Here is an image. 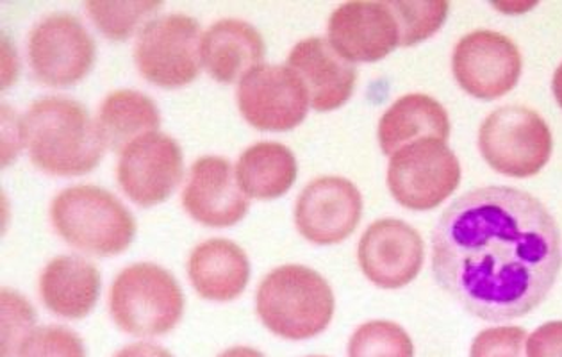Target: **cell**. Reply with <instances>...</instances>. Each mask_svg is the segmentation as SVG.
<instances>
[{
    "label": "cell",
    "instance_id": "1",
    "mask_svg": "<svg viewBox=\"0 0 562 357\" xmlns=\"http://www.w3.org/2000/svg\"><path fill=\"white\" fill-rule=\"evenodd\" d=\"M562 265L561 233L527 191L486 186L448 205L432 234V271L462 310L486 322L543 304Z\"/></svg>",
    "mask_w": 562,
    "mask_h": 357
},
{
    "label": "cell",
    "instance_id": "2",
    "mask_svg": "<svg viewBox=\"0 0 562 357\" xmlns=\"http://www.w3.org/2000/svg\"><path fill=\"white\" fill-rule=\"evenodd\" d=\"M25 147L34 167L48 176H85L97 168L105 143L87 105L72 97L33 100L24 116Z\"/></svg>",
    "mask_w": 562,
    "mask_h": 357
},
{
    "label": "cell",
    "instance_id": "3",
    "mask_svg": "<svg viewBox=\"0 0 562 357\" xmlns=\"http://www.w3.org/2000/svg\"><path fill=\"white\" fill-rule=\"evenodd\" d=\"M256 311L270 333L290 342H304L329 327L336 299L319 271L304 265H282L259 282Z\"/></svg>",
    "mask_w": 562,
    "mask_h": 357
},
{
    "label": "cell",
    "instance_id": "4",
    "mask_svg": "<svg viewBox=\"0 0 562 357\" xmlns=\"http://www.w3.org/2000/svg\"><path fill=\"white\" fill-rule=\"evenodd\" d=\"M50 224L70 247L102 257L124 253L136 236L130 208L97 185L59 191L50 204Z\"/></svg>",
    "mask_w": 562,
    "mask_h": 357
},
{
    "label": "cell",
    "instance_id": "5",
    "mask_svg": "<svg viewBox=\"0 0 562 357\" xmlns=\"http://www.w3.org/2000/svg\"><path fill=\"white\" fill-rule=\"evenodd\" d=\"M184 313V293L172 271L158 263L122 268L111 282L110 314L124 333L150 338L170 333Z\"/></svg>",
    "mask_w": 562,
    "mask_h": 357
},
{
    "label": "cell",
    "instance_id": "6",
    "mask_svg": "<svg viewBox=\"0 0 562 357\" xmlns=\"http://www.w3.org/2000/svg\"><path fill=\"white\" fill-rule=\"evenodd\" d=\"M479 150L502 176L529 179L538 176L552 157V131L538 111L504 105L482 122Z\"/></svg>",
    "mask_w": 562,
    "mask_h": 357
},
{
    "label": "cell",
    "instance_id": "7",
    "mask_svg": "<svg viewBox=\"0 0 562 357\" xmlns=\"http://www.w3.org/2000/svg\"><path fill=\"white\" fill-rule=\"evenodd\" d=\"M202 29L187 13L153 16L134 43V63L148 82L176 90L195 81L202 68Z\"/></svg>",
    "mask_w": 562,
    "mask_h": 357
},
{
    "label": "cell",
    "instance_id": "8",
    "mask_svg": "<svg viewBox=\"0 0 562 357\" xmlns=\"http://www.w3.org/2000/svg\"><path fill=\"white\" fill-rule=\"evenodd\" d=\"M387 188L411 211L436 210L461 182V163L447 142L419 140L390 157Z\"/></svg>",
    "mask_w": 562,
    "mask_h": 357
},
{
    "label": "cell",
    "instance_id": "9",
    "mask_svg": "<svg viewBox=\"0 0 562 357\" xmlns=\"http://www.w3.org/2000/svg\"><path fill=\"white\" fill-rule=\"evenodd\" d=\"M27 57L36 81L67 88L81 81L95 65V40L72 13H48L31 27Z\"/></svg>",
    "mask_w": 562,
    "mask_h": 357
},
{
    "label": "cell",
    "instance_id": "10",
    "mask_svg": "<svg viewBox=\"0 0 562 357\" xmlns=\"http://www.w3.org/2000/svg\"><path fill=\"white\" fill-rule=\"evenodd\" d=\"M452 71L468 96L490 102L515 90L524 71V57L509 36L476 29L453 47Z\"/></svg>",
    "mask_w": 562,
    "mask_h": 357
},
{
    "label": "cell",
    "instance_id": "11",
    "mask_svg": "<svg viewBox=\"0 0 562 357\" xmlns=\"http://www.w3.org/2000/svg\"><path fill=\"white\" fill-rule=\"evenodd\" d=\"M239 113L258 131L286 133L299 127L310 111L304 82L288 65L262 63L238 82Z\"/></svg>",
    "mask_w": 562,
    "mask_h": 357
},
{
    "label": "cell",
    "instance_id": "12",
    "mask_svg": "<svg viewBox=\"0 0 562 357\" xmlns=\"http://www.w3.org/2000/svg\"><path fill=\"white\" fill-rule=\"evenodd\" d=\"M184 174V156L176 138L161 131L144 134L120 153L116 181L134 204L153 208L172 196Z\"/></svg>",
    "mask_w": 562,
    "mask_h": 357
},
{
    "label": "cell",
    "instance_id": "13",
    "mask_svg": "<svg viewBox=\"0 0 562 357\" xmlns=\"http://www.w3.org/2000/svg\"><path fill=\"white\" fill-rule=\"evenodd\" d=\"M358 261L368 281L382 290H401L424 267V238L404 220H375L359 239Z\"/></svg>",
    "mask_w": 562,
    "mask_h": 357
},
{
    "label": "cell",
    "instance_id": "14",
    "mask_svg": "<svg viewBox=\"0 0 562 357\" xmlns=\"http://www.w3.org/2000/svg\"><path fill=\"white\" fill-rule=\"evenodd\" d=\"M362 196L345 177H316L307 182L295 202V225L302 238L315 245L345 242L358 228Z\"/></svg>",
    "mask_w": 562,
    "mask_h": 357
},
{
    "label": "cell",
    "instance_id": "15",
    "mask_svg": "<svg viewBox=\"0 0 562 357\" xmlns=\"http://www.w3.org/2000/svg\"><path fill=\"white\" fill-rule=\"evenodd\" d=\"M327 40L352 65L376 63L401 47V31L390 2L352 0L330 14Z\"/></svg>",
    "mask_w": 562,
    "mask_h": 357
},
{
    "label": "cell",
    "instance_id": "16",
    "mask_svg": "<svg viewBox=\"0 0 562 357\" xmlns=\"http://www.w3.org/2000/svg\"><path fill=\"white\" fill-rule=\"evenodd\" d=\"M181 200L191 219L207 227L236 225L250 208L236 179V167L224 156H201L193 161Z\"/></svg>",
    "mask_w": 562,
    "mask_h": 357
},
{
    "label": "cell",
    "instance_id": "17",
    "mask_svg": "<svg viewBox=\"0 0 562 357\" xmlns=\"http://www.w3.org/2000/svg\"><path fill=\"white\" fill-rule=\"evenodd\" d=\"M286 65L304 82L313 110H339L353 96L358 70L334 51L327 38L311 36L295 43Z\"/></svg>",
    "mask_w": 562,
    "mask_h": 357
},
{
    "label": "cell",
    "instance_id": "18",
    "mask_svg": "<svg viewBox=\"0 0 562 357\" xmlns=\"http://www.w3.org/2000/svg\"><path fill=\"white\" fill-rule=\"evenodd\" d=\"M188 279L202 299L231 302L250 281V261L238 243L210 238L196 243L187 261Z\"/></svg>",
    "mask_w": 562,
    "mask_h": 357
},
{
    "label": "cell",
    "instance_id": "19",
    "mask_svg": "<svg viewBox=\"0 0 562 357\" xmlns=\"http://www.w3.org/2000/svg\"><path fill=\"white\" fill-rule=\"evenodd\" d=\"M202 67L225 85L241 81L262 65L267 45L261 33L247 20L220 19L202 36Z\"/></svg>",
    "mask_w": 562,
    "mask_h": 357
},
{
    "label": "cell",
    "instance_id": "20",
    "mask_svg": "<svg viewBox=\"0 0 562 357\" xmlns=\"http://www.w3.org/2000/svg\"><path fill=\"white\" fill-rule=\"evenodd\" d=\"M101 271L87 257L56 256L40 274V297L45 308L61 319L81 320L95 308L101 295Z\"/></svg>",
    "mask_w": 562,
    "mask_h": 357
},
{
    "label": "cell",
    "instance_id": "21",
    "mask_svg": "<svg viewBox=\"0 0 562 357\" xmlns=\"http://www.w3.org/2000/svg\"><path fill=\"white\" fill-rule=\"evenodd\" d=\"M382 153L393 156L405 145L419 140L450 138V119L443 104L425 93H409L396 99L382 113L376 127Z\"/></svg>",
    "mask_w": 562,
    "mask_h": 357
},
{
    "label": "cell",
    "instance_id": "22",
    "mask_svg": "<svg viewBox=\"0 0 562 357\" xmlns=\"http://www.w3.org/2000/svg\"><path fill=\"white\" fill-rule=\"evenodd\" d=\"M296 176L295 154L284 143H254L239 154L236 163V179L248 199L276 200L286 196Z\"/></svg>",
    "mask_w": 562,
    "mask_h": 357
},
{
    "label": "cell",
    "instance_id": "23",
    "mask_svg": "<svg viewBox=\"0 0 562 357\" xmlns=\"http://www.w3.org/2000/svg\"><path fill=\"white\" fill-rule=\"evenodd\" d=\"M97 125L105 147L122 153L134 140L158 131L161 113L153 97L144 91L120 88L102 99L97 111Z\"/></svg>",
    "mask_w": 562,
    "mask_h": 357
},
{
    "label": "cell",
    "instance_id": "24",
    "mask_svg": "<svg viewBox=\"0 0 562 357\" xmlns=\"http://www.w3.org/2000/svg\"><path fill=\"white\" fill-rule=\"evenodd\" d=\"M158 0H131V2H110V0H88L85 4L88 16L105 38L113 42L130 40L139 33L148 22V16L161 8Z\"/></svg>",
    "mask_w": 562,
    "mask_h": 357
},
{
    "label": "cell",
    "instance_id": "25",
    "mask_svg": "<svg viewBox=\"0 0 562 357\" xmlns=\"http://www.w3.org/2000/svg\"><path fill=\"white\" fill-rule=\"evenodd\" d=\"M348 357H415V343L402 325L370 320L348 339Z\"/></svg>",
    "mask_w": 562,
    "mask_h": 357
},
{
    "label": "cell",
    "instance_id": "26",
    "mask_svg": "<svg viewBox=\"0 0 562 357\" xmlns=\"http://www.w3.org/2000/svg\"><path fill=\"white\" fill-rule=\"evenodd\" d=\"M401 31V47H415L443 27L450 4L447 0H387Z\"/></svg>",
    "mask_w": 562,
    "mask_h": 357
},
{
    "label": "cell",
    "instance_id": "27",
    "mask_svg": "<svg viewBox=\"0 0 562 357\" xmlns=\"http://www.w3.org/2000/svg\"><path fill=\"white\" fill-rule=\"evenodd\" d=\"M2 305V357H16L24 339L33 333L36 310L27 297L4 286L0 291Z\"/></svg>",
    "mask_w": 562,
    "mask_h": 357
},
{
    "label": "cell",
    "instance_id": "28",
    "mask_svg": "<svg viewBox=\"0 0 562 357\" xmlns=\"http://www.w3.org/2000/svg\"><path fill=\"white\" fill-rule=\"evenodd\" d=\"M16 357H87V348L74 328L40 325L24 339Z\"/></svg>",
    "mask_w": 562,
    "mask_h": 357
},
{
    "label": "cell",
    "instance_id": "29",
    "mask_svg": "<svg viewBox=\"0 0 562 357\" xmlns=\"http://www.w3.org/2000/svg\"><path fill=\"white\" fill-rule=\"evenodd\" d=\"M527 333L516 325L484 328L470 347V357H527Z\"/></svg>",
    "mask_w": 562,
    "mask_h": 357
},
{
    "label": "cell",
    "instance_id": "30",
    "mask_svg": "<svg viewBox=\"0 0 562 357\" xmlns=\"http://www.w3.org/2000/svg\"><path fill=\"white\" fill-rule=\"evenodd\" d=\"M527 357H562V320L539 325L527 338Z\"/></svg>",
    "mask_w": 562,
    "mask_h": 357
},
{
    "label": "cell",
    "instance_id": "31",
    "mask_svg": "<svg viewBox=\"0 0 562 357\" xmlns=\"http://www.w3.org/2000/svg\"><path fill=\"white\" fill-rule=\"evenodd\" d=\"M2 167L15 161L25 145L24 119L11 105H2Z\"/></svg>",
    "mask_w": 562,
    "mask_h": 357
},
{
    "label": "cell",
    "instance_id": "32",
    "mask_svg": "<svg viewBox=\"0 0 562 357\" xmlns=\"http://www.w3.org/2000/svg\"><path fill=\"white\" fill-rule=\"evenodd\" d=\"M113 357H173L170 350L158 343L136 342L120 348Z\"/></svg>",
    "mask_w": 562,
    "mask_h": 357
},
{
    "label": "cell",
    "instance_id": "33",
    "mask_svg": "<svg viewBox=\"0 0 562 357\" xmlns=\"http://www.w3.org/2000/svg\"><path fill=\"white\" fill-rule=\"evenodd\" d=\"M2 56H4V65H2V86L10 88L19 76V54H16L15 45L8 36L2 40Z\"/></svg>",
    "mask_w": 562,
    "mask_h": 357
},
{
    "label": "cell",
    "instance_id": "34",
    "mask_svg": "<svg viewBox=\"0 0 562 357\" xmlns=\"http://www.w3.org/2000/svg\"><path fill=\"white\" fill-rule=\"evenodd\" d=\"M216 357H267L261 350L247 345H236V347L227 348L224 353L218 354Z\"/></svg>",
    "mask_w": 562,
    "mask_h": 357
},
{
    "label": "cell",
    "instance_id": "35",
    "mask_svg": "<svg viewBox=\"0 0 562 357\" xmlns=\"http://www.w3.org/2000/svg\"><path fill=\"white\" fill-rule=\"evenodd\" d=\"M533 5L536 4H525V2H496V4H493V8L507 14H519L532 10Z\"/></svg>",
    "mask_w": 562,
    "mask_h": 357
},
{
    "label": "cell",
    "instance_id": "36",
    "mask_svg": "<svg viewBox=\"0 0 562 357\" xmlns=\"http://www.w3.org/2000/svg\"><path fill=\"white\" fill-rule=\"evenodd\" d=\"M552 93L555 97V102H558L559 108L562 110V63L559 65L555 74H553Z\"/></svg>",
    "mask_w": 562,
    "mask_h": 357
},
{
    "label": "cell",
    "instance_id": "37",
    "mask_svg": "<svg viewBox=\"0 0 562 357\" xmlns=\"http://www.w3.org/2000/svg\"><path fill=\"white\" fill-rule=\"evenodd\" d=\"M307 357H327V356H307Z\"/></svg>",
    "mask_w": 562,
    "mask_h": 357
}]
</instances>
